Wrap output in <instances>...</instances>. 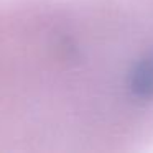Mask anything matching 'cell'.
<instances>
[{"mask_svg":"<svg viewBox=\"0 0 153 153\" xmlns=\"http://www.w3.org/2000/svg\"><path fill=\"white\" fill-rule=\"evenodd\" d=\"M128 89L137 99H153V53L143 54L133 63L128 73Z\"/></svg>","mask_w":153,"mask_h":153,"instance_id":"cell-1","label":"cell"}]
</instances>
